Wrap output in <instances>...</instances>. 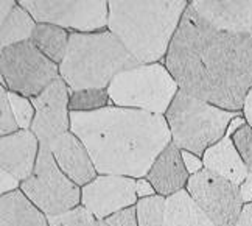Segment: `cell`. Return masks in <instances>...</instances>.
I'll use <instances>...</instances> for the list:
<instances>
[{"instance_id":"cell-1","label":"cell","mask_w":252,"mask_h":226,"mask_svg":"<svg viewBox=\"0 0 252 226\" xmlns=\"http://www.w3.org/2000/svg\"><path fill=\"white\" fill-rule=\"evenodd\" d=\"M179 89L243 113L252 89V36L220 32L187 8L163 61Z\"/></svg>"},{"instance_id":"cell-2","label":"cell","mask_w":252,"mask_h":226,"mask_svg":"<svg viewBox=\"0 0 252 226\" xmlns=\"http://www.w3.org/2000/svg\"><path fill=\"white\" fill-rule=\"evenodd\" d=\"M70 131L86 145L98 175H148L171 142L165 115L109 105L92 113H70Z\"/></svg>"},{"instance_id":"cell-3","label":"cell","mask_w":252,"mask_h":226,"mask_svg":"<svg viewBox=\"0 0 252 226\" xmlns=\"http://www.w3.org/2000/svg\"><path fill=\"white\" fill-rule=\"evenodd\" d=\"M189 8L186 0L109 2L108 30L140 64L163 63Z\"/></svg>"},{"instance_id":"cell-4","label":"cell","mask_w":252,"mask_h":226,"mask_svg":"<svg viewBox=\"0 0 252 226\" xmlns=\"http://www.w3.org/2000/svg\"><path fill=\"white\" fill-rule=\"evenodd\" d=\"M137 66L140 63L109 30L70 33L60 74L72 91L108 89L115 76Z\"/></svg>"},{"instance_id":"cell-5","label":"cell","mask_w":252,"mask_h":226,"mask_svg":"<svg viewBox=\"0 0 252 226\" xmlns=\"http://www.w3.org/2000/svg\"><path fill=\"white\" fill-rule=\"evenodd\" d=\"M243 113L226 111L179 89L165 113L171 141L181 150L202 158L207 149L226 136L230 122Z\"/></svg>"},{"instance_id":"cell-6","label":"cell","mask_w":252,"mask_h":226,"mask_svg":"<svg viewBox=\"0 0 252 226\" xmlns=\"http://www.w3.org/2000/svg\"><path fill=\"white\" fill-rule=\"evenodd\" d=\"M179 84L163 63L140 64L122 72L108 87L111 105L165 115Z\"/></svg>"},{"instance_id":"cell-7","label":"cell","mask_w":252,"mask_h":226,"mask_svg":"<svg viewBox=\"0 0 252 226\" xmlns=\"http://www.w3.org/2000/svg\"><path fill=\"white\" fill-rule=\"evenodd\" d=\"M21 190L47 217L81 204V188L60 169L48 144H41L34 170L22 181Z\"/></svg>"},{"instance_id":"cell-8","label":"cell","mask_w":252,"mask_h":226,"mask_svg":"<svg viewBox=\"0 0 252 226\" xmlns=\"http://www.w3.org/2000/svg\"><path fill=\"white\" fill-rule=\"evenodd\" d=\"M2 83L9 92L33 98L61 76L55 64L32 41L0 50Z\"/></svg>"},{"instance_id":"cell-9","label":"cell","mask_w":252,"mask_h":226,"mask_svg":"<svg viewBox=\"0 0 252 226\" xmlns=\"http://www.w3.org/2000/svg\"><path fill=\"white\" fill-rule=\"evenodd\" d=\"M37 24H52L70 33H98L108 30L109 2L104 0H21Z\"/></svg>"},{"instance_id":"cell-10","label":"cell","mask_w":252,"mask_h":226,"mask_svg":"<svg viewBox=\"0 0 252 226\" xmlns=\"http://www.w3.org/2000/svg\"><path fill=\"white\" fill-rule=\"evenodd\" d=\"M186 190L217 226H234L245 208L240 186L207 169L191 175Z\"/></svg>"},{"instance_id":"cell-11","label":"cell","mask_w":252,"mask_h":226,"mask_svg":"<svg viewBox=\"0 0 252 226\" xmlns=\"http://www.w3.org/2000/svg\"><path fill=\"white\" fill-rule=\"evenodd\" d=\"M32 103L36 111L32 131L41 144H50L70 131V92L61 76L37 97H33Z\"/></svg>"},{"instance_id":"cell-12","label":"cell","mask_w":252,"mask_h":226,"mask_svg":"<svg viewBox=\"0 0 252 226\" xmlns=\"http://www.w3.org/2000/svg\"><path fill=\"white\" fill-rule=\"evenodd\" d=\"M137 201L135 180L129 176L98 175L94 181L81 188V204L101 220L135 206Z\"/></svg>"},{"instance_id":"cell-13","label":"cell","mask_w":252,"mask_h":226,"mask_svg":"<svg viewBox=\"0 0 252 226\" xmlns=\"http://www.w3.org/2000/svg\"><path fill=\"white\" fill-rule=\"evenodd\" d=\"M189 5L199 19L220 32L252 36V2L193 0Z\"/></svg>"},{"instance_id":"cell-14","label":"cell","mask_w":252,"mask_h":226,"mask_svg":"<svg viewBox=\"0 0 252 226\" xmlns=\"http://www.w3.org/2000/svg\"><path fill=\"white\" fill-rule=\"evenodd\" d=\"M48 147L60 169L80 188H84L98 176L86 145L72 131L56 137Z\"/></svg>"},{"instance_id":"cell-15","label":"cell","mask_w":252,"mask_h":226,"mask_svg":"<svg viewBox=\"0 0 252 226\" xmlns=\"http://www.w3.org/2000/svg\"><path fill=\"white\" fill-rule=\"evenodd\" d=\"M39 149L41 142L32 130H19L3 136L0 139V167L25 181L34 170Z\"/></svg>"},{"instance_id":"cell-16","label":"cell","mask_w":252,"mask_h":226,"mask_svg":"<svg viewBox=\"0 0 252 226\" xmlns=\"http://www.w3.org/2000/svg\"><path fill=\"white\" fill-rule=\"evenodd\" d=\"M145 178L162 196H171L187 188L190 175L184 165L181 149L173 141L158 156Z\"/></svg>"},{"instance_id":"cell-17","label":"cell","mask_w":252,"mask_h":226,"mask_svg":"<svg viewBox=\"0 0 252 226\" xmlns=\"http://www.w3.org/2000/svg\"><path fill=\"white\" fill-rule=\"evenodd\" d=\"M202 162H204V169L222 176L237 186L243 184L249 175L245 161L241 159L240 153L235 149L232 136L227 133L220 142L206 150L202 156Z\"/></svg>"},{"instance_id":"cell-18","label":"cell","mask_w":252,"mask_h":226,"mask_svg":"<svg viewBox=\"0 0 252 226\" xmlns=\"http://www.w3.org/2000/svg\"><path fill=\"white\" fill-rule=\"evenodd\" d=\"M0 222L8 226H50L47 215L36 208L21 189L2 195Z\"/></svg>"},{"instance_id":"cell-19","label":"cell","mask_w":252,"mask_h":226,"mask_svg":"<svg viewBox=\"0 0 252 226\" xmlns=\"http://www.w3.org/2000/svg\"><path fill=\"white\" fill-rule=\"evenodd\" d=\"M163 226H217L184 189L167 196Z\"/></svg>"},{"instance_id":"cell-20","label":"cell","mask_w":252,"mask_h":226,"mask_svg":"<svg viewBox=\"0 0 252 226\" xmlns=\"http://www.w3.org/2000/svg\"><path fill=\"white\" fill-rule=\"evenodd\" d=\"M69 39L70 33L61 27L52 24H37L30 41L48 60L60 66L67 53V48H69Z\"/></svg>"},{"instance_id":"cell-21","label":"cell","mask_w":252,"mask_h":226,"mask_svg":"<svg viewBox=\"0 0 252 226\" xmlns=\"http://www.w3.org/2000/svg\"><path fill=\"white\" fill-rule=\"evenodd\" d=\"M37 22L24 6L17 3L6 21L0 22V45L2 48L30 41Z\"/></svg>"},{"instance_id":"cell-22","label":"cell","mask_w":252,"mask_h":226,"mask_svg":"<svg viewBox=\"0 0 252 226\" xmlns=\"http://www.w3.org/2000/svg\"><path fill=\"white\" fill-rule=\"evenodd\" d=\"M70 92V113H92L111 105L108 89H83Z\"/></svg>"},{"instance_id":"cell-23","label":"cell","mask_w":252,"mask_h":226,"mask_svg":"<svg viewBox=\"0 0 252 226\" xmlns=\"http://www.w3.org/2000/svg\"><path fill=\"white\" fill-rule=\"evenodd\" d=\"M167 196L153 195L148 198H140L135 204L139 226H163L165 220Z\"/></svg>"},{"instance_id":"cell-24","label":"cell","mask_w":252,"mask_h":226,"mask_svg":"<svg viewBox=\"0 0 252 226\" xmlns=\"http://www.w3.org/2000/svg\"><path fill=\"white\" fill-rule=\"evenodd\" d=\"M47 219L50 226H92L96 220L95 215L83 204L58 215H50Z\"/></svg>"},{"instance_id":"cell-25","label":"cell","mask_w":252,"mask_h":226,"mask_svg":"<svg viewBox=\"0 0 252 226\" xmlns=\"http://www.w3.org/2000/svg\"><path fill=\"white\" fill-rule=\"evenodd\" d=\"M8 100L13 108V113H14V117L19 123V128L21 130H32L34 114H36L34 106L32 103V98L8 91Z\"/></svg>"},{"instance_id":"cell-26","label":"cell","mask_w":252,"mask_h":226,"mask_svg":"<svg viewBox=\"0 0 252 226\" xmlns=\"http://www.w3.org/2000/svg\"><path fill=\"white\" fill-rule=\"evenodd\" d=\"M19 130V123L14 117L13 108L9 105L8 100V89L5 86L0 87V133L3 136L17 133Z\"/></svg>"},{"instance_id":"cell-27","label":"cell","mask_w":252,"mask_h":226,"mask_svg":"<svg viewBox=\"0 0 252 226\" xmlns=\"http://www.w3.org/2000/svg\"><path fill=\"white\" fill-rule=\"evenodd\" d=\"M232 141L241 159L245 161L249 173H252V128L246 123L232 134Z\"/></svg>"},{"instance_id":"cell-28","label":"cell","mask_w":252,"mask_h":226,"mask_svg":"<svg viewBox=\"0 0 252 226\" xmlns=\"http://www.w3.org/2000/svg\"><path fill=\"white\" fill-rule=\"evenodd\" d=\"M106 223H108V226H139L137 209H135V206L126 208L106 219Z\"/></svg>"},{"instance_id":"cell-29","label":"cell","mask_w":252,"mask_h":226,"mask_svg":"<svg viewBox=\"0 0 252 226\" xmlns=\"http://www.w3.org/2000/svg\"><path fill=\"white\" fill-rule=\"evenodd\" d=\"M21 186H22V181L19 178H16L14 175H11L6 170L0 172V192H2V195L19 190L21 189Z\"/></svg>"},{"instance_id":"cell-30","label":"cell","mask_w":252,"mask_h":226,"mask_svg":"<svg viewBox=\"0 0 252 226\" xmlns=\"http://www.w3.org/2000/svg\"><path fill=\"white\" fill-rule=\"evenodd\" d=\"M182 153V161H184V165H186V169L189 172V175H196L198 172H201L204 169V162H202V158L196 156L195 153L191 151H187V150H181Z\"/></svg>"},{"instance_id":"cell-31","label":"cell","mask_w":252,"mask_h":226,"mask_svg":"<svg viewBox=\"0 0 252 226\" xmlns=\"http://www.w3.org/2000/svg\"><path fill=\"white\" fill-rule=\"evenodd\" d=\"M135 192H137L139 200L140 198H148V196H153V195H158L156 189L153 188V184L147 178L135 180Z\"/></svg>"},{"instance_id":"cell-32","label":"cell","mask_w":252,"mask_h":226,"mask_svg":"<svg viewBox=\"0 0 252 226\" xmlns=\"http://www.w3.org/2000/svg\"><path fill=\"white\" fill-rule=\"evenodd\" d=\"M240 193L245 204L252 203V173H249L248 178L243 181V184L240 186Z\"/></svg>"},{"instance_id":"cell-33","label":"cell","mask_w":252,"mask_h":226,"mask_svg":"<svg viewBox=\"0 0 252 226\" xmlns=\"http://www.w3.org/2000/svg\"><path fill=\"white\" fill-rule=\"evenodd\" d=\"M234 226H252V203L245 204L240 219L237 220V223Z\"/></svg>"},{"instance_id":"cell-34","label":"cell","mask_w":252,"mask_h":226,"mask_svg":"<svg viewBox=\"0 0 252 226\" xmlns=\"http://www.w3.org/2000/svg\"><path fill=\"white\" fill-rule=\"evenodd\" d=\"M16 6L17 2H14V0H3V2H0V22L6 21L8 16L14 11Z\"/></svg>"},{"instance_id":"cell-35","label":"cell","mask_w":252,"mask_h":226,"mask_svg":"<svg viewBox=\"0 0 252 226\" xmlns=\"http://www.w3.org/2000/svg\"><path fill=\"white\" fill-rule=\"evenodd\" d=\"M243 117L246 123L252 128V89L248 92L246 98H245V106H243Z\"/></svg>"},{"instance_id":"cell-36","label":"cell","mask_w":252,"mask_h":226,"mask_svg":"<svg viewBox=\"0 0 252 226\" xmlns=\"http://www.w3.org/2000/svg\"><path fill=\"white\" fill-rule=\"evenodd\" d=\"M92 226H108V223H106V220L96 219V220L94 222V225H92Z\"/></svg>"}]
</instances>
